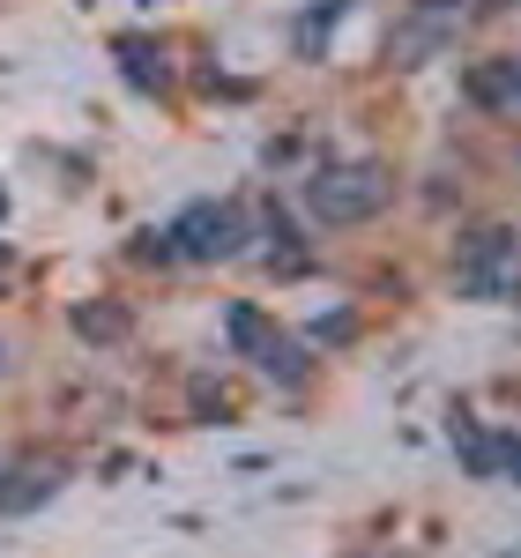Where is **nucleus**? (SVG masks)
<instances>
[{
    "mask_svg": "<svg viewBox=\"0 0 521 558\" xmlns=\"http://www.w3.org/2000/svg\"><path fill=\"white\" fill-rule=\"evenodd\" d=\"M388 172L380 165H336V172L305 179V209L320 223H365L373 209H388Z\"/></svg>",
    "mask_w": 521,
    "mask_h": 558,
    "instance_id": "nucleus-1",
    "label": "nucleus"
},
{
    "mask_svg": "<svg viewBox=\"0 0 521 558\" xmlns=\"http://www.w3.org/2000/svg\"><path fill=\"white\" fill-rule=\"evenodd\" d=\"M165 239H172L179 260H223V254H239L246 223H239V209H223V202H194Z\"/></svg>",
    "mask_w": 521,
    "mask_h": 558,
    "instance_id": "nucleus-2",
    "label": "nucleus"
},
{
    "mask_svg": "<svg viewBox=\"0 0 521 558\" xmlns=\"http://www.w3.org/2000/svg\"><path fill=\"white\" fill-rule=\"evenodd\" d=\"M231 336H239V343L254 350V357H260V365H268V373H276L283 387H299V380H305V357H299V343H283V336H276V328L260 320L254 305H239V313H231Z\"/></svg>",
    "mask_w": 521,
    "mask_h": 558,
    "instance_id": "nucleus-3",
    "label": "nucleus"
},
{
    "mask_svg": "<svg viewBox=\"0 0 521 558\" xmlns=\"http://www.w3.org/2000/svg\"><path fill=\"white\" fill-rule=\"evenodd\" d=\"M470 97H477V105H492V112H521V60L477 68V75H470Z\"/></svg>",
    "mask_w": 521,
    "mask_h": 558,
    "instance_id": "nucleus-4",
    "label": "nucleus"
},
{
    "mask_svg": "<svg viewBox=\"0 0 521 558\" xmlns=\"http://www.w3.org/2000/svg\"><path fill=\"white\" fill-rule=\"evenodd\" d=\"M75 328L97 336V343H112V336H128V313H120V305H83V313H75Z\"/></svg>",
    "mask_w": 521,
    "mask_h": 558,
    "instance_id": "nucleus-5",
    "label": "nucleus"
},
{
    "mask_svg": "<svg viewBox=\"0 0 521 558\" xmlns=\"http://www.w3.org/2000/svg\"><path fill=\"white\" fill-rule=\"evenodd\" d=\"M439 8H462V0H425V15H439Z\"/></svg>",
    "mask_w": 521,
    "mask_h": 558,
    "instance_id": "nucleus-6",
    "label": "nucleus"
},
{
    "mask_svg": "<svg viewBox=\"0 0 521 558\" xmlns=\"http://www.w3.org/2000/svg\"><path fill=\"white\" fill-rule=\"evenodd\" d=\"M0 373H8V343H0Z\"/></svg>",
    "mask_w": 521,
    "mask_h": 558,
    "instance_id": "nucleus-7",
    "label": "nucleus"
}]
</instances>
